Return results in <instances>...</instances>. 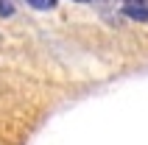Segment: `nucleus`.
Here are the masks:
<instances>
[{
	"label": "nucleus",
	"mask_w": 148,
	"mask_h": 145,
	"mask_svg": "<svg viewBox=\"0 0 148 145\" xmlns=\"http://www.w3.org/2000/svg\"><path fill=\"white\" fill-rule=\"evenodd\" d=\"M123 11L132 20H140V23L148 20V3H129V6H123Z\"/></svg>",
	"instance_id": "1"
},
{
	"label": "nucleus",
	"mask_w": 148,
	"mask_h": 145,
	"mask_svg": "<svg viewBox=\"0 0 148 145\" xmlns=\"http://www.w3.org/2000/svg\"><path fill=\"white\" fill-rule=\"evenodd\" d=\"M31 8H36V11H53L56 8V0H25Z\"/></svg>",
	"instance_id": "2"
},
{
	"label": "nucleus",
	"mask_w": 148,
	"mask_h": 145,
	"mask_svg": "<svg viewBox=\"0 0 148 145\" xmlns=\"http://www.w3.org/2000/svg\"><path fill=\"white\" fill-rule=\"evenodd\" d=\"M14 14V0H0V17H11Z\"/></svg>",
	"instance_id": "3"
},
{
	"label": "nucleus",
	"mask_w": 148,
	"mask_h": 145,
	"mask_svg": "<svg viewBox=\"0 0 148 145\" xmlns=\"http://www.w3.org/2000/svg\"><path fill=\"white\" fill-rule=\"evenodd\" d=\"M75 3H90V0H75Z\"/></svg>",
	"instance_id": "4"
}]
</instances>
